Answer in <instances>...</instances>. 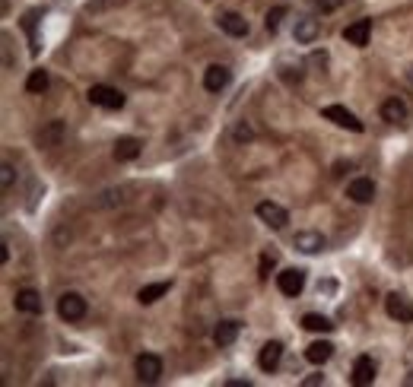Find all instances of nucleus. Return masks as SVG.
Instances as JSON below:
<instances>
[{"label":"nucleus","mask_w":413,"mask_h":387,"mask_svg":"<svg viewBox=\"0 0 413 387\" xmlns=\"http://www.w3.org/2000/svg\"><path fill=\"white\" fill-rule=\"evenodd\" d=\"M58 315L64 317L67 324H77L86 317V299L80 296V292H64V296L58 299Z\"/></svg>","instance_id":"nucleus-1"},{"label":"nucleus","mask_w":413,"mask_h":387,"mask_svg":"<svg viewBox=\"0 0 413 387\" xmlns=\"http://www.w3.org/2000/svg\"><path fill=\"white\" fill-rule=\"evenodd\" d=\"M89 105L96 108H108V112H118V108H124V96H121L118 89H112V86H93V89L86 92Z\"/></svg>","instance_id":"nucleus-2"},{"label":"nucleus","mask_w":413,"mask_h":387,"mask_svg":"<svg viewBox=\"0 0 413 387\" xmlns=\"http://www.w3.org/2000/svg\"><path fill=\"white\" fill-rule=\"evenodd\" d=\"M321 114H324L327 121H334L337 127H343V131H353V133H362V121L356 118L350 108H343V105H324L321 108Z\"/></svg>","instance_id":"nucleus-3"},{"label":"nucleus","mask_w":413,"mask_h":387,"mask_svg":"<svg viewBox=\"0 0 413 387\" xmlns=\"http://www.w3.org/2000/svg\"><path fill=\"white\" fill-rule=\"evenodd\" d=\"M277 289H280L287 299H296L302 289H306V270L289 267V270H283V273H277Z\"/></svg>","instance_id":"nucleus-4"},{"label":"nucleus","mask_w":413,"mask_h":387,"mask_svg":"<svg viewBox=\"0 0 413 387\" xmlns=\"http://www.w3.org/2000/svg\"><path fill=\"white\" fill-rule=\"evenodd\" d=\"M254 213H258V219L267 225V229H283V225L289 223V213L283 210L280 204H273V200H261Z\"/></svg>","instance_id":"nucleus-5"},{"label":"nucleus","mask_w":413,"mask_h":387,"mask_svg":"<svg viewBox=\"0 0 413 387\" xmlns=\"http://www.w3.org/2000/svg\"><path fill=\"white\" fill-rule=\"evenodd\" d=\"M137 378L143 381V384H156V381L162 378V359L159 355H153V353H143V355H137Z\"/></svg>","instance_id":"nucleus-6"},{"label":"nucleus","mask_w":413,"mask_h":387,"mask_svg":"<svg viewBox=\"0 0 413 387\" xmlns=\"http://www.w3.org/2000/svg\"><path fill=\"white\" fill-rule=\"evenodd\" d=\"M385 311H388V317H394L398 324H413V302L398 296V292H391V296L385 299Z\"/></svg>","instance_id":"nucleus-7"},{"label":"nucleus","mask_w":413,"mask_h":387,"mask_svg":"<svg viewBox=\"0 0 413 387\" xmlns=\"http://www.w3.org/2000/svg\"><path fill=\"white\" fill-rule=\"evenodd\" d=\"M293 244H296V251H302V254H321V251L327 248L324 235H321V232H312V229L296 232Z\"/></svg>","instance_id":"nucleus-8"},{"label":"nucleus","mask_w":413,"mask_h":387,"mask_svg":"<svg viewBox=\"0 0 413 387\" xmlns=\"http://www.w3.org/2000/svg\"><path fill=\"white\" fill-rule=\"evenodd\" d=\"M229 79H232V73H229V67L223 64H210L204 70V89L206 92H223L229 86Z\"/></svg>","instance_id":"nucleus-9"},{"label":"nucleus","mask_w":413,"mask_h":387,"mask_svg":"<svg viewBox=\"0 0 413 387\" xmlns=\"http://www.w3.org/2000/svg\"><path fill=\"white\" fill-rule=\"evenodd\" d=\"M321 35V22L312 20V16H299L293 26V39L299 41V45H312V41H318Z\"/></svg>","instance_id":"nucleus-10"},{"label":"nucleus","mask_w":413,"mask_h":387,"mask_svg":"<svg viewBox=\"0 0 413 387\" xmlns=\"http://www.w3.org/2000/svg\"><path fill=\"white\" fill-rule=\"evenodd\" d=\"M369 35H372V20H356L343 29V41L353 48H366L369 45Z\"/></svg>","instance_id":"nucleus-11"},{"label":"nucleus","mask_w":413,"mask_h":387,"mask_svg":"<svg viewBox=\"0 0 413 387\" xmlns=\"http://www.w3.org/2000/svg\"><path fill=\"white\" fill-rule=\"evenodd\" d=\"M347 197L353 200V204H372V200H375L372 178H353V181L347 184Z\"/></svg>","instance_id":"nucleus-12"},{"label":"nucleus","mask_w":413,"mask_h":387,"mask_svg":"<svg viewBox=\"0 0 413 387\" xmlns=\"http://www.w3.org/2000/svg\"><path fill=\"white\" fill-rule=\"evenodd\" d=\"M13 305H16V311H22V315H41V308H45V305H41V296L35 292V289H20Z\"/></svg>","instance_id":"nucleus-13"},{"label":"nucleus","mask_w":413,"mask_h":387,"mask_svg":"<svg viewBox=\"0 0 413 387\" xmlns=\"http://www.w3.org/2000/svg\"><path fill=\"white\" fill-rule=\"evenodd\" d=\"M280 359H283V343L280 340H270V343L261 346V355H258L261 372H273V368L280 365Z\"/></svg>","instance_id":"nucleus-14"},{"label":"nucleus","mask_w":413,"mask_h":387,"mask_svg":"<svg viewBox=\"0 0 413 387\" xmlns=\"http://www.w3.org/2000/svg\"><path fill=\"white\" fill-rule=\"evenodd\" d=\"M239 334H242V324L229 317V321H220L214 327V343L216 346H232V343L239 340Z\"/></svg>","instance_id":"nucleus-15"},{"label":"nucleus","mask_w":413,"mask_h":387,"mask_svg":"<svg viewBox=\"0 0 413 387\" xmlns=\"http://www.w3.org/2000/svg\"><path fill=\"white\" fill-rule=\"evenodd\" d=\"M375 362H372V355H360V359L353 362V384L356 387H366V384H372L375 381Z\"/></svg>","instance_id":"nucleus-16"},{"label":"nucleus","mask_w":413,"mask_h":387,"mask_svg":"<svg viewBox=\"0 0 413 387\" xmlns=\"http://www.w3.org/2000/svg\"><path fill=\"white\" fill-rule=\"evenodd\" d=\"M216 22H220V29L226 35H232V39H245L248 35V20L242 13H223Z\"/></svg>","instance_id":"nucleus-17"},{"label":"nucleus","mask_w":413,"mask_h":387,"mask_svg":"<svg viewBox=\"0 0 413 387\" xmlns=\"http://www.w3.org/2000/svg\"><path fill=\"white\" fill-rule=\"evenodd\" d=\"M67 137V124L64 121H51L48 127H41L39 131V146H45V150H51V146H60V140Z\"/></svg>","instance_id":"nucleus-18"},{"label":"nucleus","mask_w":413,"mask_h":387,"mask_svg":"<svg viewBox=\"0 0 413 387\" xmlns=\"http://www.w3.org/2000/svg\"><path fill=\"white\" fill-rule=\"evenodd\" d=\"M169 289H172V280L150 282V286H143L140 292H137V302H140V305H153V302H159L162 296H169Z\"/></svg>","instance_id":"nucleus-19"},{"label":"nucleus","mask_w":413,"mask_h":387,"mask_svg":"<svg viewBox=\"0 0 413 387\" xmlns=\"http://www.w3.org/2000/svg\"><path fill=\"white\" fill-rule=\"evenodd\" d=\"M381 118H385L388 124H400V121H407V102L398 99V96H391L388 102H381Z\"/></svg>","instance_id":"nucleus-20"},{"label":"nucleus","mask_w":413,"mask_h":387,"mask_svg":"<svg viewBox=\"0 0 413 387\" xmlns=\"http://www.w3.org/2000/svg\"><path fill=\"white\" fill-rule=\"evenodd\" d=\"M137 156H140V140L137 137H121L114 143V159L118 162H133Z\"/></svg>","instance_id":"nucleus-21"},{"label":"nucleus","mask_w":413,"mask_h":387,"mask_svg":"<svg viewBox=\"0 0 413 387\" xmlns=\"http://www.w3.org/2000/svg\"><path fill=\"white\" fill-rule=\"evenodd\" d=\"M331 355H334V343L331 340H315L312 346L306 349V359L312 362V365H324Z\"/></svg>","instance_id":"nucleus-22"},{"label":"nucleus","mask_w":413,"mask_h":387,"mask_svg":"<svg viewBox=\"0 0 413 387\" xmlns=\"http://www.w3.org/2000/svg\"><path fill=\"white\" fill-rule=\"evenodd\" d=\"M302 327L312 330V334H331L334 324L327 321L324 315H306V317H302Z\"/></svg>","instance_id":"nucleus-23"},{"label":"nucleus","mask_w":413,"mask_h":387,"mask_svg":"<svg viewBox=\"0 0 413 387\" xmlns=\"http://www.w3.org/2000/svg\"><path fill=\"white\" fill-rule=\"evenodd\" d=\"M48 89V73L45 70H32L26 79V92H32V96H41V92Z\"/></svg>","instance_id":"nucleus-24"},{"label":"nucleus","mask_w":413,"mask_h":387,"mask_svg":"<svg viewBox=\"0 0 413 387\" xmlns=\"http://www.w3.org/2000/svg\"><path fill=\"white\" fill-rule=\"evenodd\" d=\"M289 10L287 7H273L270 13H267V20H264V26L270 29V32H277V29H280V22H283V16H287Z\"/></svg>","instance_id":"nucleus-25"},{"label":"nucleus","mask_w":413,"mask_h":387,"mask_svg":"<svg viewBox=\"0 0 413 387\" xmlns=\"http://www.w3.org/2000/svg\"><path fill=\"white\" fill-rule=\"evenodd\" d=\"M312 7L318 10V13H337V10L343 7V0H312Z\"/></svg>","instance_id":"nucleus-26"},{"label":"nucleus","mask_w":413,"mask_h":387,"mask_svg":"<svg viewBox=\"0 0 413 387\" xmlns=\"http://www.w3.org/2000/svg\"><path fill=\"white\" fill-rule=\"evenodd\" d=\"M13 181H16V169L10 162H4L0 165V184H4V190L13 188Z\"/></svg>","instance_id":"nucleus-27"},{"label":"nucleus","mask_w":413,"mask_h":387,"mask_svg":"<svg viewBox=\"0 0 413 387\" xmlns=\"http://www.w3.org/2000/svg\"><path fill=\"white\" fill-rule=\"evenodd\" d=\"M273 270V254H264L261 257V276H267Z\"/></svg>","instance_id":"nucleus-28"},{"label":"nucleus","mask_w":413,"mask_h":387,"mask_svg":"<svg viewBox=\"0 0 413 387\" xmlns=\"http://www.w3.org/2000/svg\"><path fill=\"white\" fill-rule=\"evenodd\" d=\"M302 384H306V387H318V384H324V374H308V378H302Z\"/></svg>","instance_id":"nucleus-29"},{"label":"nucleus","mask_w":413,"mask_h":387,"mask_svg":"<svg viewBox=\"0 0 413 387\" xmlns=\"http://www.w3.org/2000/svg\"><path fill=\"white\" fill-rule=\"evenodd\" d=\"M235 140H251V131H248L245 124H239L235 127Z\"/></svg>","instance_id":"nucleus-30"},{"label":"nucleus","mask_w":413,"mask_h":387,"mask_svg":"<svg viewBox=\"0 0 413 387\" xmlns=\"http://www.w3.org/2000/svg\"><path fill=\"white\" fill-rule=\"evenodd\" d=\"M226 387H251V381H226Z\"/></svg>","instance_id":"nucleus-31"},{"label":"nucleus","mask_w":413,"mask_h":387,"mask_svg":"<svg viewBox=\"0 0 413 387\" xmlns=\"http://www.w3.org/2000/svg\"><path fill=\"white\" fill-rule=\"evenodd\" d=\"M404 384H407V387H413V372H410V374H407V378H404Z\"/></svg>","instance_id":"nucleus-32"},{"label":"nucleus","mask_w":413,"mask_h":387,"mask_svg":"<svg viewBox=\"0 0 413 387\" xmlns=\"http://www.w3.org/2000/svg\"><path fill=\"white\" fill-rule=\"evenodd\" d=\"M407 79H410V83H413V67H410V70H407Z\"/></svg>","instance_id":"nucleus-33"}]
</instances>
